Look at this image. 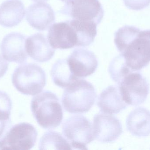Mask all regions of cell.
Returning <instances> with one entry per match:
<instances>
[{"label": "cell", "mask_w": 150, "mask_h": 150, "mask_svg": "<svg viewBox=\"0 0 150 150\" xmlns=\"http://www.w3.org/2000/svg\"><path fill=\"white\" fill-rule=\"evenodd\" d=\"M96 91L91 83L77 78L63 92L62 105L70 113H85L90 111L96 100Z\"/></svg>", "instance_id": "3957f363"}, {"label": "cell", "mask_w": 150, "mask_h": 150, "mask_svg": "<svg viewBox=\"0 0 150 150\" xmlns=\"http://www.w3.org/2000/svg\"><path fill=\"white\" fill-rule=\"evenodd\" d=\"M92 126L94 138L101 143L114 141L123 132L120 121L108 114L100 113L96 114Z\"/></svg>", "instance_id": "9c48e42d"}, {"label": "cell", "mask_w": 150, "mask_h": 150, "mask_svg": "<svg viewBox=\"0 0 150 150\" xmlns=\"http://www.w3.org/2000/svg\"><path fill=\"white\" fill-rule=\"evenodd\" d=\"M38 134L36 128L30 123L16 124L0 139V150L31 149L37 141Z\"/></svg>", "instance_id": "8992f818"}, {"label": "cell", "mask_w": 150, "mask_h": 150, "mask_svg": "<svg viewBox=\"0 0 150 150\" xmlns=\"http://www.w3.org/2000/svg\"><path fill=\"white\" fill-rule=\"evenodd\" d=\"M25 48L28 55L39 62H45L54 55L55 49L52 47L44 34L37 33L25 40Z\"/></svg>", "instance_id": "5bb4252c"}, {"label": "cell", "mask_w": 150, "mask_h": 150, "mask_svg": "<svg viewBox=\"0 0 150 150\" xmlns=\"http://www.w3.org/2000/svg\"><path fill=\"white\" fill-rule=\"evenodd\" d=\"M25 14L21 0H6L0 5V25L9 28L16 26L22 22Z\"/></svg>", "instance_id": "2e32d148"}, {"label": "cell", "mask_w": 150, "mask_h": 150, "mask_svg": "<svg viewBox=\"0 0 150 150\" xmlns=\"http://www.w3.org/2000/svg\"><path fill=\"white\" fill-rule=\"evenodd\" d=\"M9 63L2 56L0 55V78L6 74L8 68Z\"/></svg>", "instance_id": "cb8c5ba5"}, {"label": "cell", "mask_w": 150, "mask_h": 150, "mask_svg": "<svg viewBox=\"0 0 150 150\" xmlns=\"http://www.w3.org/2000/svg\"><path fill=\"white\" fill-rule=\"evenodd\" d=\"M62 1L66 2L67 1V0H61Z\"/></svg>", "instance_id": "484cf974"}, {"label": "cell", "mask_w": 150, "mask_h": 150, "mask_svg": "<svg viewBox=\"0 0 150 150\" xmlns=\"http://www.w3.org/2000/svg\"><path fill=\"white\" fill-rule=\"evenodd\" d=\"M97 105L102 113L108 114L119 113L127 106L122 100L119 86L116 85L105 89L99 96Z\"/></svg>", "instance_id": "9a60e30c"}, {"label": "cell", "mask_w": 150, "mask_h": 150, "mask_svg": "<svg viewBox=\"0 0 150 150\" xmlns=\"http://www.w3.org/2000/svg\"><path fill=\"white\" fill-rule=\"evenodd\" d=\"M118 85L122 100L127 105H141L145 101L149 94V85L139 72H130Z\"/></svg>", "instance_id": "52a82bcc"}, {"label": "cell", "mask_w": 150, "mask_h": 150, "mask_svg": "<svg viewBox=\"0 0 150 150\" xmlns=\"http://www.w3.org/2000/svg\"><path fill=\"white\" fill-rule=\"evenodd\" d=\"M69 22L77 36V47L88 46L93 43L97 33L96 23L74 19Z\"/></svg>", "instance_id": "ac0fdd59"}, {"label": "cell", "mask_w": 150, "mask_h": 150, "mask_svg": "<svg viewBox=\"0 0 150 150\" xmlns=\"http://www.w3.org/2000/svg\"><path fill=\"white\" fill-rule=\"evenodd\" d=\"M33 1L36 2H38L45 1H47V0H33Z\"/></svg>", "instance_id": "d4e9b609"}, {"label": "cell", "mask_w": 150, "mask_h": 150, "mask_svg": "<svg viewBox=\"0 0 150 150\" xmlns=\"http://www.w3.org/2000/svg\"><path fill=\"white\" fill-rule=\"evenodd\" d=\"M12 103L6 92L0 91V121L10 120Z\"/></svg>", "instance_id": "44dd1931"}, {"label": "cell", "mask_w": 150, "mask_h": 150, "mask_svg": "<svg viewBox=\"0 0 150 150\" xmlns=\"http://www.w3.org/2000/svg\"><path fill=\"white\" fill-rule=\"evenodd\" d=\"M25 36L19 33H8L3 39L1 45V54L7 61L25 63L28 54L25 48Z\"/></svg>", "instance_id": "7c38bea8"}, {"label": "cell", "mask_w": 150, "mask_h": 150, "mask_svg": "<svg viewBox=\"0 0 150 150\" xmlns=\"http://www.w3.org/2000/svg\"><path fill=\"white\" fill-rule=\"evenodd\" d=\"M127 127L133 135L144 137L150 134V112L143 107L132 111L127 119Z\"/></svg>", "instance_id": "e0dca14e"}, {"label": "cell", "mask_w": 150, "mask_h": 150, "mask_svg": "<svg viewBox=\"0 0 150 150\" xmlns=\"http://www.w3.org/2000/svg\"><path fill=\"white\" fill-rule=\"evenodd\" d=\"M32 112L39 125L46 129L59 127L63 119V111L58 97L45 91L33 98Z\"/></svg>", "instance_id": "7a4b0ae2"}, {"label": "cell", "mask_w": 150, "mask_h": 150, "mask_svg": "<svg viewBox=\"0 0 150 150\" xmlns=\"http://www.w3.org/2000/svg\"><path fill=\"white\" fill-rule=\"evenodd\" d=\"M51 75L55 85L62 88H66L78 78L71 72L66 59H60L54 63L52 68Z\"/></svg>", "instance_id": "d6986e66"}, {"label": "cell", "mask_w": 150, "mask_h": 150, "mask_svg": "<svg viewBox=\"0 0 150 150\" xmlns=\"http://www.w3.org/2000/svg\"><path fill=\"white\" fill-rule=\"evenodd\" d=\"M115 43L128 67L138 71L150 62V30L125 26L115 34Z\"/></svg>", "instance_id": "6da1fadb"}, {"label": "cell", "mask_w": 150, "mask_h": 150, "mask_svg": "<svg viewBox=\"0 0 150 150\" xmlns=\"http://www.w3.org/2000/svg\"><path fill=\"white\" fill-rule=\"evenodd\" d=\"M62 134L75 149H87V145L95 139L91 123L80 114L70 116L64 121Z\"/></svg>", "instance_id": "5b68a950"}, {"label": "cell", "mask_w": 150, "mask_h": 150, "mask_svg": "<svg viewBox=\"0 0 150 150\" xmlns=\"http://www.w3.org/2000/svg\"><path fill=\"white\" fill-rule=\"evenodd\" d=\"M59 12L74 19L90 21L99 24L104 15L99 0H67Z\"/></svg>", "instance_id": "ba28073f"}, {"label": "cell", "mask_w": 150, "mask_h": 150, "mask_svg": "<svg viewBox=\"0 0 150 150\" xmlns=\"http://www.w3.org/2000/svg\"><path fill=\"white\" fill-rule=\"evenodd\" d=\"M40 150L73 149L67 141L56 131L46 132L42 136L39 144Z\"/></svg>", "instance_id": "ffe728a7"}, {"label": "cell", "mask_w": 150, "mask_h": 150, "mask_svg": "<svg viewBox=\"0 0 150 150\" xmlns=\"http://www.w3.org/2000/svg\"><path fill=\"white\" fill-rule=\"evenodd\" d=\"M67 61L71 72L77 78L87 77L94 73L98 63L95 54L84 48L75 49Z\"/></svg>", "instance_id": "30bf717a"}, {"label": "cell", "mask_w": 150, "mask_h": 150, "mask_svg": "<svg viewBox=\"0 0 150 150\" xmlns=\"http://www.w3.org/2000/svg\"><path fill=\"white\" fill-rule=\"evenodd\" d=\"M26 19L30 25L36 30L46 31L55 22V14L48 4L38 2L30 5L26 10Z\"/></svg>", "instance_id": "4fadbf2b"}, {"label": "cell", "mask_w": 150, "mask_h": 150, "mask_svg": "<svg viewBox=\"0 0 150 150\" xmlns=\"http://www.w3.org/2000/svg\"><path fill=\"white\" fill-rule=\"evenodd\" d=\"M11 120L0 121V139L12 127Z\"/></svg>", "instance_id": "603a6c76"}, {"label": "cell", "mask_w": 150, "mask_h": 150, "mask_svg": "<svg viewBox=\"0 0 150 150\" xmlns=\"http://www.w3.org/2000/svg\"><path fill=\"white\" fill-rule=\"evenodd\" d=\"M123 2L128 9L136 11L143 9L150 4V0H123Z\"/></svg>", "instance_id": "7402d4cb"}, {"label": "cell", "mask_w": 150, "mask_h": 150, "mask_svg": "<svg viewBox=\"0 0 150 150\" xmlns=\"http://www.w3.org/2000/svg\"><path fill=\"white\" fill-rule=\"evenodd\" d=\"M11 80L18 92L24 95L34 96L40 93L45 86L46 75L38 64L24 63L15 70Z\"/></svg>", "instance_id": "277c9868"}, {"label": "cell", "mask_w": 150, "mask_h": 150, "mask_svg": "<svg viewBox=\"0 0 150 150\" xmlns=\"http://www.w3.org/2000/svg\"><path fill=\"white\" fill-rule=\"evenodd\" d=\"M47 39L54 49H69L78 45L76 33L69 20L53 24L49 28Z\"/></svg>", "instance_id": "8fae6325"}]
</instances>
